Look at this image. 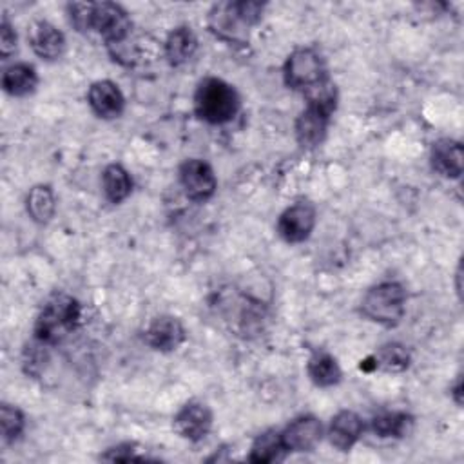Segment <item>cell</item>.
<instances>
[{"label":"cell","instance_id":"obj_29","mask_svg":"<svg viewBox=\"0 0 464 464\" xmlns=\"http://www.w3.org/2000/svg\"><path fill=\"white\" fill-rule=\"evenodd\" d=\"M14 49H16V33L11 27V24L4 20L0 25V53L4 58H7L11 53H14Z\"/></svg>","mask_w":464,"mask_h":464},{"label":"cell","instance_id":"obj_3","mask_svg":"<svg viewBox=\"0 0 464 464\" xmlns=\"http://www.w3.org/2000/svg\"><path fill=\"white\" fill-rule=\"evenodd\" d=\"M239 107V98L236 89L219 80L205 78L199 82L194 94L196 114L208 123H227L234 118Z\"/></svg>","mask_w":464,"mask_h":464},{"label":"cell","instance_id":"obj_12","mask_svg":"<svg viewBox=\"0 0 464 464\" xmlns=\"http://www.w3.org/2000/svg\"><path fill=\"white\" fill-rule=\"evenodd\" d=\"M27 40H29L31 49L40 58H45V60L58 58L65 49L63 34L53 24H49L45 20H38L29 25Z\"/></svg>","mask_w":464,"mask_h":464},{"label":"cell","instance_id":"obj_8","mask_svg":"<svg viewBox=\"0 0 464 464\" xmlns=\"http://www.w3.org/2000/svg\"><path fill=\"white\" fill-rule=\"evenodd\" d=\"M315 227V208L306 203L299 201L288 207L277 221V234L286 243H301L304 241Z\"/></svg>","mask_w":464,"mask_h":464},{"label":"cell","instance_id":"obj_14","mask_svg":"<svg viewBox=\"0 0 464 464\" xmlns=\"http://www.w3.org/2000/svg\"><path fill=\"white\" fill-rule=\"evenodd\" d=\"M431 167L444 178H459L462 174V145L457 140H439L431 147Z\"/></svg>","mask_w":464,"mask_h":464},{"label":"cell","instance_id":"obj_21","mask_svg":"<svg viewBox=\"0 0 464 464\" xmlns=\"http://www.w3.org/2000/svg\"><path fill=\"white\" fill-rule=\"evenodd\" d=\"M285 446H283V439H281V431L276 430H268L265 433H261L252 448H250V455L248 460L256 462V464H268L274 460H279L281 455L285 453Z\"/></svg>","mask_w":464,"mask_h":464},{"label":"cell","instance_id":"obj_2","mask_svg":"<svg viewBox=\"0 0 464 464\" xmlns=\"http://www.w3.org/2000/svg\"><path fill=\"white\" fill-rule=\"evenodd\" d=\"M78 321L80 303L67 294H56L44 304L34 324V335L44 344H54L71 334Z\"/></svg>","mask_w":464,"mask_h":464},{"label":"cell","instance_id":"obj_22","mask_svg":"<svg viewBox=\"0 0 464 464\" xmlns=\"http://www.w3.org/2000/svg\"><path fill=\"white\" fill-rule=\"evenodd\" d=\"M54 194L47 185H36L27 194V212L36 223H47L54 214Z\"/></svg>","mask_w":464,"mask_h":464},{"label":"cell","instance_id":"obj_7","mask_svg":"<svg viewBox=\"0 0 464 464\" xmlns=\"http://www.w3.org/2000/svg\"><path fill=\"white\" fill-rule=\"evenodd\" d=\"M179 181L185 194L194 201H207L218 187L212 167L203 160H187L179 167Z\"/></svg>","mask_w":464,"mask_h":464},{"label":"cell","instance_id":"obj_24","mask_svg":"<svg viewBox=\"0 0 464 464\" xmlns=\"http://www.w3.org/2000/svg\"><path fill=\"white\" fill-rule=\"evenodd\" d=\"M375 368L384 372H402L410 366V352L399 343H388L373 355Z\"/></svg>","mask_w":464,"mask_h":464},{"label":"cell","instance_id":"obj_20","mask_svg":"<svg viewBox=\"0 0 464 464\" xmlns=\"http://www.w3.org/2000/svg\"><path fill=\"white\" fill-rule=\"evenodd\" d=\"M306 372H308V377L312 379V382L317 386H323V388L334 386L341 381V368H339L337 361L326 352L314 353L308 359Z\"/></svg>","mask_w":464,"mask_h":464},{"label":"cell","instance_id":"obj_10","mask_svg":"<svg viewBox=\"0 0 464 464\" xmlns=\"http://www.w3.org/2000/svg\"><path fill=\"white\" fill-rule=\"evenodd\" d=\"M323 437V424L312 415H303L292 420L283 431V446L286 451H310Z\"/></svg>","mask_w":464,"mask_h":464},{"label":"cell","instance_id":"obj_28","mask_svg":"<svg viewBox=\"0 0 464 464\" xmlns=\"http://www.w3.org/2000/svg\"><path fill=\"white\" fill-rule=\"evenodd\" d=\"M103 460H120V462H129V460H141L143 457L136 455L134 444H120L116 448H111L105 455H102Z\"/></svg>","mask_w":464,"mask_h":464},{"label":"cell","instance_id":"obj_19","mask_svg":"<svg viewBox=\"0 0 464 464\" xmlns=\"http://www.w3.org/2000/svg\"><path fill=\"white\" fill-rule=\"evenodd\" d=\"M102 187H103V194L111 203H121L132 190V181L129 172L118 165V163H111L105 167L103 174H102Z\"/></svg>","mask_w":464,"mask_h":464},{"label":"cell","instance_id":"obj_26","mask_svg":"<svg viewBox=\"0 0 464 464\" xmlns=\"http://www.w3.org/2000/svg\"><path fill=\"white\" fill-rule=\"evenodd\" d=\"M0 424H2V437L5 442H13L24 430V415L18 408L11 404H2L0 408Z\"/></svg>","mask_w":464,"mask_h":464},{"label":"cell","instance_id":"obj_16","mask_svg":"<svg viewBox=\"0 0 464 464\" xmlns=\"http://www.w3.org/2000/svg\"><path fill=\"white\" fill-rule=\"evenodd\" d=\"M328 121H330L328 114L306 105V109L295 120V138L299 145L306 149L319 145L326 134Z\"/></svg>","mask_w":464,"mask_h":464},{"label":"cell","instance_id":"obj_18","mask_svg":"<svg viewBox=\"0 0 464 464\" xmlns=\"http://www.w3.org/2000/svg\"><path fill=\"white\" fill-rule=\"evenodd\" d=\"M38 85V76L33 65L14 63L4 71L2 87L11 96H27Z\"/></svg>","mask_w":464,"mask_h":464},{"label":"cell","instance_id":"obj_25","mask_svg":"<svg viewBox=\"0 0 464 464\" xmlns=\"http://www.w3.org/2000/svg\"><path fill=\"white\" fill-rule=\"evenodd\" d=\"M411 417L402 411H384L372 420V430L379 437H402L408 433Z\"/></svg>","mask_w":464,"mask_h":464},{"label":"cell","instance_id":"obj_15","mask_svg":"<svg viewBox=\"0 0 464 464\" xmlns=\"http://www.w3.org/2000/svg\"><path fill=\"white\" fill-rule=\"evenodd\" d=\"M364 424L361 417L355 411L343 410L339 411L328 428V437L332 446H335L339 451H348L362 435Z\"/></svg>","mask_w":464,"mask_h":464},{"label":"cell","instance_id":"obj_17","mask_svg":"<svg viewBox=\"0 0 464 464\" xmlns=\"http://www.w3.org/2000/svg\"><path fill=\"white\" fill-rule=\"evenodd\" d=\"M198 49V38L190 27L181 25L170 31L165 40V56L172 65H181L192 58Z\"/></svg>","mask_w":464,"mask_h":464},{"label":"cell","instance_id":"obj_11","mask_svg":"<svg viewBox=\"0 0 464 464\" xmlns=\"http://www.w3.org/2000/svg\"><path fill=\"white\" fill-rule=\"evenodd\" d=\"M145 341L154 350L170 352L176 350L185 341V328L176 317L160 315L152 319L147 326Z\"/></svg>","mask_w":464,"mask_h":464},{"label":"cell","instance_id":"obj_6","mask_svg":"<svg viewBox=\"0 0 464 464\" xmlns=\"http://www.w3.org/2000/svg\"><path fill=\"white\" fill-rule=\"evenodd\" d=\"M91 29H94L107 45H114L130 36L132 22L127 11L114 2H92Z\"/></svg>","mask_w":464,"mask_h":464},{"label":"cell","instance_id":"obj_27","mask_svg":"<svg viewBox=\"0 0 464 464\" xmlns=\"http://www.w3.org/2000/svg\"><path fill=\"white\" fill-rule=\"evenodd\" d=\"M69 18L71 24L78 31H87L91 29V11H92V2H74L69 4Z\"/></svg>","mask_w":464,"mask_h":464},{"label":"cell","instance_id":"obj_9","mask_svg":"<svg viewBox=\"0 0 464 464\" xmlns=\"http://www.w3.org/2000/svg\"><path fill=\"white\" fill-rule=\"evenodd\" d=\"M176 433L187 440H201L212 428V411L203 402H187L174 417Z\"/></svg>","mask_w":464,"mask_h":464},{"label":"cell","instance_id":"obj_4","mask_svg":"<svg viewBox=\"0 0 464 464\" xmlns=\"http://www.w3.org/2000/svg\"><path fill=\"white\" fill-rule=\"evenodd\" d=\"M406 310V292L395 281H384L372 286L361 303V312L373 323L393 326Z\"/></svg>","mask_w":464,"mask_h":464},{"label":"cell","instance_id":"obj_23","mask_svg":"<svg viewBox=\"0 0 464 464\" xmlns=\"http://www.w3.org/2000/svg\"><path fill=\"white\" fill-rule=\"evenodd\" d=\"M304 96H306V105L308 107H314V109H317V111H321L328 116H332V112L335 111L337 89L328 78H324L319 83H315L314 87L306 89Z\"/></svg>","mask_w":464,"mask_h":464},{"label":"cell","instance_id":"obj_5","mask_svg":"<svg viewBox=\"0 0 464 464\" xmlns=\"http://www.w3.org/2000/svg\"><path fill=\"white\" fill-rule=\"evenodd\" d=\"M326 76L323 56L312 47L294 49L285 63V82L290 89L306 91Z\"/></svg>","mask_w":464,"mask_h":464},{"label":"cell","instance_id":"obj_30","mask_svg":"<svg viewBox=\"0 0 464 464\" xmlns=\"http://www.w3.org/2000/svg\"><path fill=\"white\" fill-rule=\"evenodd\" d=\"M460 393H462V381L459 379V381H457V384H455V392H453L457 404H460V402H462V399H460Z\"/></svg>","mask_w":464,"mask_h":464},{"label":"cell","instance_id":"obj_13","mask_svg":"<svg viewBox=\"0 0 464 464\" xmlns=\"http://www.w3.org/2000/svg\"><path fill=\"white\" fill-rule=\"evenodd\" d=\"M87 100H89V105L94 111V114H98L100 118H105V120L118 118L121 114L123 103H125L121 91L111 80L94 82L89 87Z\"/></svg>","mask_w":464,"mask_h":464},{"label":"cell","instance_id":"obj_1","mask_svg":"<svg viewBox=\"0 0 464 464\" xmlns=\"http://www.w3.org/2000/svg\"><path fill=\"white\" fill-rule=\"evenodd\" d=\"M261 2H219L208 11L210 31L228 44H246L250 27L261 20Z\"/></svg>","mask_w":464,"mask_h":464}]
</instances>
